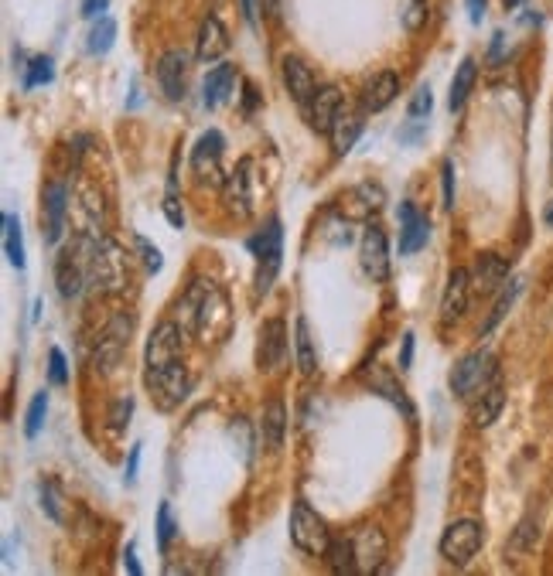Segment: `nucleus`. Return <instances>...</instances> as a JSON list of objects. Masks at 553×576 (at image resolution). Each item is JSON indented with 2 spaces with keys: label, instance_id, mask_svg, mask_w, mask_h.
I'll return each instance as SVG.
<instances>
[{
  "label": "nucleus",
  "instance_id": "13d9d810",
  "mask_svg": "<svg viewBox=\"0 0 553 576\" xmlns=\"http://www.w3.org/2000/svg\"><path fill=\"white\" fill-rule=\"evenodd\" d=\"M516 4H523V0H506V7H516Z\"/></svg>",
  "mask_w": 553,
  "mask_h": 576
},
{
  "label": "nucleus",
  "instance_id": "c756f323",
  "mask_svg": "<svg viewBox=\"0 0 553 576\" xmlns=\"http://www.w3.org/2000/svg\"><path fill=\"white\" fill-rule=\"evenodd\" d=\"M294 348H297V369L311 379V375L318 372V355H315V338H311L308 317H297L294 321Z\"/></svg>",
  "mask_w": 553,
  "mask_h": 576
},
{
  "label": "nucleus",
  "instance_id": "37998d69",
  "mask_svg": "<svg viewBox=\"0 0 553 576\" xmlns=\"http://www.w3.org/2000/svg\"><path fill=\"white\" fill-rule=\"evenodd\" d=\"M441 202L444 208H455V164H441Z\"/></svg>",
  "mask_w": 553,
  "mask_h": 576
},
{
  "label": "nucleus",
  "instance_id": "a19ab883",
  "mask_svg": "<svg viewBox=\"0 0 553 576\" xmlns=\"http://www.w3.org/2000/svg\"><path fill=\"white\" fill-rule=\"evenodd\" d=\"M48 379H52V386H65L69 382V365H65V355L59 348L48 352Z\"/></svg>",
  "mask_w": 553,
  "mask_h": 576
},
{
  "label": "nucleus",
  "instance_id": "09e8293b",
  "mask_svg": "<svg viewBox=\"0 0 553 576\" xmlns=\"http://www.w3.org/2000/svg\"><path fill=\"white\" fill-rule=\"evenodd\" d=\"M140 444L130 447V457H127V471H123V478H127V484H134L137 481V471H140Z\"/></svg>",
  "mask_w": 553,
  "mask_h": 576
},
{
  "label": "nucleus",
  "instance_id": "58836bf2",
  "mask_svg": "<svg viewBox=\"0 0 553 576\" xmlns=\"http://www.w3.org/2000/svg\"><path fill=\"white\" fill-rule=\"evenodd\" d=\"M175 515H171V502H161L158 508V549L161 553H168L171 539H175Z\"/></svg>",
  "mask_w": 553,
  "mask_h": 576
},
{
  "label": "nucleus",
  "instance_id": "473e14b6",
  "mask_svg": "<svg viewBox=\"0 0 553 576\" xmlns=\"http://www.w3.org/2000/svg\"><path fill=\"white\" fill-rule=\"evenodd\" d=\"M4 253H7V263L14 266V270H24V239H21V222L18 215L7 212L4 215Z\"/></svg>",
  "mask_w": 553,
  "mask_h": 576
},
{
  "label": "nucleus",
  "instance_id": "412c9836",
  "mask_svg": "<svg viewBox=\"0 0 553 576\" xmlns=\"http://www.w3.org/2000/svg\"><path fill=\"white\" fill-rule=\"evenodd\" d=\"M468 273H472V290H475V294L492 297L499 287H506L509 260H502V256H495V253H482Z\"/></svg>",
  "mask_w": 553,
  "mask_h": 576
},
{
  "label": "nucleus",
  "instance_id": "bb28decb",
  "mask_svg": "<svg viewBox=\"0 0 553 576\" xmlns=\"http://www.w3.org/2000/svg\"><path fill=\"white\" fill-rule=\"evenodd\" d=\"M284 433H287V409L280 399H270L267 409H263V420H260V437L267 450H277L284 447Z\"/></svg>",
  "mask_w": 553,
  "mask_h": 576
},
{
  "label": "nucleus",
  "instance_id": "1a4fd4ad",
  "mask_svg": "<svg viewBox=\"0 0 553 576\" xmlns=\"http://www.w3.org/2000/svg\"><path fill=\"white\" fill-rule=\"evenodd\" d=\"M130 331H134V317H130V311H120L110 324H106L103 338L96 341V369L99 372H113V369H117L123 352H127Z\"/></svg>",
  "mask_w": 553,
  "mask_h": 576
},
{
  "label": "nucleus",
  "instance_id": "7ed1b4c3",
  "mask_svg": "<svg viewBox=\"0 0 553 576\" xmlns=\"http://www.w3.org/2000/svg\"><path fill=\"white\" fill-rule=\"evenodd\" d=\"M246 246L257 256V297H267L280 273V260H284V225H280L277 215L267 219L260 232H253Z\"/></svg>",
  "mask_w": 553,
  "mask_h": 576
},
{
  "label": "nucleus",
  "instance_id": "a878e982",
  "mask_svg": "<svg viewBox=\"0 0 553 576\" xmlns=\"http://www.w3.org/2000/svg\"><path fill=\"white\" fill-rule=\"evenodd\" d=\"M233 82H236V65L222 62L216 69H209V75H205V82H202L205 110H219V106L229 99V93H233Z\"/></svg>",
  "mask_w": 553,
  "mask_h": 576
},
{
  "label": "nucleus",
  "instance_id": "dca6fc26",
  "mask_svg": "<svg viewBox=\"0 0 553 576\" xmlns=\"http://www.w3.org/2000/svg\"><path fill=\"white\" fill-rule=\"evenodd\" d=\"M280 69H284V86H287V93H291V99L301 106V110H308V103L318 93L315 72H311L308 62H304V58H297V55H284Z\"/></svg>",
  "mask_w": 553,
  "mask_h": 576
},
{
  "label": "nucleus",
  "instance_id": "603ef678",
  "mask_svg": "<svg viewBox=\"0 0 553 576\" xmlns=\"http://www.w3.org/2000/svg\"><path fill=\"white\" fill-rule=\"evenodd\" d=\"M420 133H424V127H420V123H414V127H410V130H403V133H400V144H414Z\"/></svg>",
  "mask_w": 553,
  "mask_h": 576
},
{
  "label": "nucleus",
  "instance_id": "39448f33",
  "mask_svg": "<svg viewBox=\"0 0 553 576\" xmlns=\"http://www.w3.org/2000/svg\"><path fill=\"white\" fill-rule=\"evenodd\" d=\"M495 375H499V369H495V355L492 352H472L451 369L448 386L461 399H475L478 392L495 379Z\"/></svg>",
  "mask_w": 553,
  "mask_h": 576
},
{
  "label": "nucleus",
  "instance_id": "5701e85b",
  "mask_svg": "<svg viewBox=\"0 0 553 576\" xmlns=\"http://www.w3.org/2000/svg\"><path fill=\"white\" fill-rule=\"evenodd\" d=\"M89 283V273H86V263H82L79 249H69L62 253V260L55 263V287L65 300H76L82 297V287Z\"/></svg>",
  "mask_w": 553,
  "mask_h": 576
},
{
  "label": "nucleus",
  "instance_id": "a211bd4d",
  "mask_svg": "<svg viewBox=\"0 0 553 576\" xmlns=\"http://www.w3.org/2000/svg\"><path fill=\"white\" fill-rule=\"evenodd\" d=\"M222 150H226V140H222L219 130H209V133H202V137H198V144L192 147V171L202 181H219Z\"/></svg>",
  "mask_w": 553,
  "mask_h": 576
},
{
  "label": "nucleus",
  "instance_id": "4d7b16f0",
  "mask_svg": "<svg viewBox=\"0 0 553 576\" xmlns=\"http://www.w3.org/2000/svg\"><path fill=\"white\" fill-rule=\"evenodd\" d=\"M547 225H553V202H550V208H547Z\"/></svg>",
  "mask_w": 553,
  "mask_h": 576
},
{
  "label": "nucleus",
  "instance_id": "2f4dec72",
  "mask_svg": "<svg viewBox=\"0 0 553 576\" xmlns=\"http://www.w3.org/2000/svg\"><path fill=\"white\" fill-rule=\"evenodd\" d=\"M113 41H117V21L113 18H96L93 21V28H89V35H86V52L89 55H106L113 48Z\"/></svg>",
  "mask_w": 553,
  "mask_h": 576
},
{
  "label": "nucleus",
  "instance_id": "f704fd0d",
  "mask_svg": "<svg viewBox=\"0 0 553 576\" xmlns=\"http://www.w3.org/2000/svg\"><path fill=\"white\" fill-rule=\"evenodd\" d=\"M45 416H48V392H35L28 406V416H24V437L35 440L41 427H45Z\"/></svg>",
  "mask_w": 553,
  "mask_h": 576
},
{
  "label": "nucleus",
  "instance_id": "3c124183",
  "mask_svg": "<svg viewBox=\"0 0 553 576\" xmlns=\"http://www.w3.org/2000/svg\"><path fill=\"white\" fill-rule=\"evenodd\" d=\"M465 4H468V18H472V24L485 18V0H465Z\"/></svg>",
  "mask_w": 553,
  "mask_h": 576
},
{
  "label": "nucleus",
  "instance_id": "20e7f679",
  "mask_svg": "<svg viewBox=\"0 0 553 576\" xmlns=\"http://www.w3.org/2000/svg\"><path fill=\"white\" fill-rule=\"evenodd\" d=\"M332 532H328L325 519L308 502H294L291 508V542L304 556H325L332 546Z\"/></svg>",
  "mask_w": 553,
  "mask_h": 576
},
{
  "label": "nucleus",
  "instance_id": "de8ad7c7",
  "mask_svg": "<svg viewBox=\"0 0 553 576\" xmlns=\"http://www.w3.org/2000/svg\"><path fill=\"white\" fill-rule=\"evenodd\" d=\"M106 7H110V0H82V18H89V21L103 18Z\"/></svg>",
  "mask_w": 553,
  "mask_h": 576
},
{
  "label": "nucleus",
  "instance_id": "f03ea898",
  "mask_svg": "<svg viewBox=\"0 0 553 576\" xmlns=\"http://www.w3.org/2000/svg\"><path fill=\"white\" fill-rule=\"evenodd\" d=\"M82 263H86L89 283L99 287L103 294L117 297L127 290L130 283V270H127V253L120 249V242H113L110 236H82L76 242Z\"/></svg>",
  "mask_w": 553,
  "mask_h": 576
},
{
  "label": "nucleus",
  "instance_id": "aec40b11",
  "mask_svg": "<svg viewBox=\"0 0 553 576\" xmlns=\"http://www.w3.org/2000/svg\"><path fill=\"white\" fill-rule=\"evenodd\" d=\"M185 69H188V55L171 48L158 58V86L168 103H181L185 99Z\"/></svg>",
  "mask_w": 553,
  "mask_h": 576
},
{
  "label": "nucleus",
  "instance_id": "c03bdc74",
  "mask_svg": "<svg viewBox=\"0 0 553 576\" xmlns=\"http://www.w3.org/2000/svg\"><path fill=\"white\" fill-rule=\"evenodd\" d=\"M130 413H134V399H130V396L117 399V406H113V413H110V427L123 430V427H127V420H130Z\"/></svg>",
  "mask_w": 553,
  "mask_h": 576
},
{
  "label": "nucleus",
  "instance_id": "4c0bfd02",
  "mask_svg": "<svg viewBox=\"0 0 553 576\" xmlns=\"http://www.w3.org/2000/svg\"><path fill=\"white\" fill-rule=\"evenodd\" d=\"M516 297H519V280H516V283H509V287L502 290V297L495 300V307H492L489 321L482 324V335H489V331L495 328V324H499L502 317H506V311H509V307H513V300H516Z\"/></svg>",
  "mask_w": 553,
  "mask_h": 576
},
{
  "label": "nucleus",
  "instance_id": "5fc2aeb1",
  "mask_svg": "<svg viewBox=\"0 0 553 576\" xmlns=\"http://www.w3.org/2000/svg\"><path fill=\"white\" fill-rule=\"evenodd\" d=\"M243 93H246V113H250L253 106H257V89H253V82H246Z\"/></svg>",
  "mask_w": 553,
  "mask_h": 576
},
{
  "label": "nucleus",
  "instance_id": "6ab92c4d",
  "mask_svg": "<svg viewBox=\"0 0 553 576\" xmlns=\"http://www.w3.org/2000/svg\"><path fill=\"white\" fill-rule=\"evenodd\" d=\"M431 239V222L417 212L414 202H400V256H414Z\"/></svg>",
  "mask_w": 553,
  "mask_h": 576
},
{
  "label": "nucleus",
  "instance_id": "e433bc0d",
  "mask_svg": "<svg viewBox=\"0 0 553 576\" xmlns=\"http://www.w3.org/2000/svg\"><path fill=\"white\" fill-rule=\"evenodd\" d=\"M41 512L48 515L55 525H65V515H62V498H59V488L52 481H41Z\"/></svg>",
  "mask_w": 553,
  "mask_h": 576
},
{
  "label": "nucleus",
  "instance_id": "c85d7f7f",
  "mask_svg": "<svg viewBox=\"0 0 553 576\" xmlns=\"http://www.w3.org/2000/svg\"><path fill=\"white\" fill-rule=\"evenodd\" d=\"M475 79H478L475 58L472 55L461 58V65L455 69V79H451V93H448V110L451 113H458L461 106L468 103V96H472V89H475Z\"/></svg>",
  "mask_w": 553,
  "mask_h": 576
},
{
  "label": "nucleus",
  "instance_id": "0eeeda50",
  "mask_svg": "<svg viewBox=\"0 0 553 576\" xmlns=\"http://www.w3.org/2000/svg\"><path fill=\"white\" fill-rule=\"evenodd\" d=\"M181 348H185V328L178 321H161L158 328L151 331L144 348V365L147 372H161L171 369V365L181 362Z\"/></svg>",
  "mask_w": 553,
  "mask_h": 576
},
{
  "label": "nucleus",
  "instance_id": "423d86ee",
  "mask_svg": "<svg viewBox=\"0 0 553 576\" xmlns=\"http://www.w3.org/2000/svg\"><path fill=\"white\" fill-rule=\"evenodd\" d=\"M482 542H485L482 525H478L475 519H458V522H451L448 529H444L437 549H441V556L448 559L451 566H468L475 559L478 549H482Z\"/></svg>",
  "mask_w": 553,
  "mask_h": 576
},
{
  "label": "nucleus",
  "instance_id": "79ce46f5",
  "mask_svg": "<svg viewBox=\"0 0 553 576\" xmlns=\"http://www.w3.org/2000/svg\"><path fill=\"white\" fill-rule=\"evenodd\" d=\"M434 106V96H431V86H417L414 99H410V120H420V116H427Z\"/></svg>",
  "mask_w": 553,
  "mask_h": 576
},
{
  "label": "nucleus",
  "instance_id": "6e6d98bb",
  "mask_svg": "<svg viewBox=\"0 0 553 576\" xmlns=\"http://www.w3.org/2000/svg\"><path fill=\"white\" fill-rule=\"evenodd\" d=\"M243 14H246V21L253 24V0H243Z\"/></svg>",
  "mask_w": 553,
  "mask_h": 576
},
{
  "label": "nucleus",
  "instance_id": "7c9ffc66",
  "mask_svg": "<svg viewBox=\"0 0 553 576\" xmlns=\"http://www.w3.org/2000/svg\"><path fill=\"white\" fill-rule=\"evenodd\" d=\"M325 559H328V566H332V573L359 576V570H356V549H352V536L332 539V546H328Z\"/></svg>",
  "mask_w": 553,
  "mask_h": 576
},
{
  "label": "nucleus",
  "instance_id": "f8f14e48",
  "mask_svg": "<svg viewBox=\"0 0 553 576\" xmlns=\"http://www.w3.org/2000/svg\"><path fill=\"white\" fill-rule=\"evenodd\" d=\"M147 386L151 392L158 396L161 409H175L185 403L188 389H192V382H188V372L185 365H171V369H161V372H147Z\"/></svg>",
  "mask_w": 553,
  "mask_h": 576
},
{
  "label": "nucleus",
  "instance_id": "6e6552de",
  "mask_svg": "<svg viewBox=\"0 0 553 576\" xmlns=\"http://www.w3.org/2000/svg\"><path fill=\"white\" fill-rule=\"evenodd\" d=\"M352 549H356V570L359 576H373L386 570V556H390V542H386L383 529L376 525H362L352 532Z\"/></svg>",
  "mask_w": 553,
  "mask_h": 576
},
{
  "label": "nucleus",
  "instance_id": "864d4df0",
  "mask_svg": "<svg viewBox=\"0 0 553 576\" xmlns=\"http://www.w3.org/2000/svg\"><path fill=\"white\" fill-rule=\"evenodd\" d=\"M260 7H263V14H267L270 21H277V14H280L277 0H260Z\"/></svg>",
  "mask_w": 553,
  "mask_h": 576
},
{
  "label": "nucleus",
  "instance_id": "9b49d317",
  "mask_svg": "<svg viewBox=\"0 0 553 576\" xmlns=\"http://www.w3.org/2000/svg\"><path fill=\"white\" fill-rule=\"evenodd\" d=\"M222 198H226L229 212H233L236 219H250V212H253V161L250 157H243V161L236 164V171L226 178Z\"/></svg>",
  "mask_w": 553,
  "mask_h": 576
},
{
  "label": "nucleus",
  "instance_id": "393cba45",
  "mask_svg": "<svg viewBox=\"0 0 553 576\" xmlns=\"http://www.w3.org/2000/svg\"><path fill=\"white\" fill-rule=\"evenodd\" d=\"M502 406H506V389H502V379L495 375L489 386H485V389L475 396V403H472V423H475L478 430L492 427V423L499 420Z\"/></svg>",
  "mask_w": 553,
  "mask_h": 576
},
{
  "label": "nucleus",
  "instance_id": "f257e3e1",
  "mask_svg": "<svg viewBox=\"0 0 553 576\" xmlns=\"http://www.w3.org/2000/svg\"><path fill=\"white\" fill-rule=\"evenodd\" d=\"M178 324L188 331V335H198L209 345V341H219L229 331V304L226 294L219 290L216 280L198 277L192 280V287L185 290V297L178 300Z\"/></svg>",
  "mask_w": 553,
  "mask_h": 576
},
{
  "label": "nucleus",
  "instance_id": "ddd939ff",
  "mask_svg": "<svg viewBox=\"0 0 553 576\" xmlns=\"http://www.w3.org/2000/svg\"><path fill=\"white\" fill-rule=\"evenodd\" d=\"M65 215H69V188H65V181H52L45 188V208H41V225H45L41 236H45L48 246H55L62 239Z\"/></svg>",
  "mask_w": 553,
  "mask_h": 576
},
{
  "label": "nucleus",
  "instance_id": "ea45409f",
  "mask_svg": "<svg viewBox=\"0 0 553 576\" xmlns=\"http://www.w3.org/2000/svg\"><path fill=\"white\" fill-rule=\"evenodd\" d=\"M164 215H168V222L175 225V229L185 225V212L178 208V185H175V178L168 181V195H164Z\"/></svg>",
  "mask_w": 553,
  "mask_h": 576
},
{
  "label": "nucleus",
  "instance_id": "9d476101",
  "mask_svg": "<svg viewBox=\"0 0 553 576\" xmlns=\"http://www.w3.org/2000/svg\"><path fill=\"white\" fill-rule=\"evenodd\" d=\"M359 263L366 270V277H373L376 283L390 280V239L379 225H369L362 232V242H359Z\"/></svg>",
  "mask_w": 553,
  "mask_h": 576
},
{
  "label": "nucleus",
  "instance_id": "72a5a7b5",
  "mask_svg": "<svg viewBox=\"0 0 553 576\" xmlns=\"http://www.w3.org/2000/svg\"><path fill=\"white\" fill-rule=\"evenodd\" d=\"M55 79V62L48 55H35L24 69V89H38V86H48Z\"/></svg>",
  "mask_w": 553,
  "mask_h": 576
},
{
  "label": "nucleus",
  "instance_id": "c9c22d12",
  "mask_svg": "<svg viewBox=\"0 0 553 576\" xmlns=\"http://www.w3.org/2000/svg\"><path fill=\"white\" fill-rule=\"evenodd\" d=\"M400 24L403 31H420L427 24V0H403V11H400Z\"/></svg>",
  "mask_w": 553,
  "mask_h": 576
},
{
  "label": "nucleus",
  "instance_id": "b1692460",
  "mask_svg": "<svg viewBox=\"0 0 553 576\" xmlns=\"http://www.w3.org/2000/svg\"><path fill=\"white\" fill-rule=\"evenodd\" d=\"M396 96H400L396 72H379L366 82V89H362V113H383Z\"/></svg>",
  "mask_w": 553,
  "mask_h": 576
},
{
  "label": "nucleus",
  "instance_id": "4468645a",
  "mask_svg": "<svg viewBox=\"0 0 553 576\" xmlns=\"http://www.w3.org/2000/svg\"><path fill=\"white\" fill-rule=\"evenodd\" d=\"M287 358V328L280 317H270L263 321L260 338H257V365L267 372H277Z\"/></svg>",
  "mask_w": 553,
  "mask_h": 576
},
{
  "label": "nucleus",
  "instance_id": "8fccbe9b",
  "mask_svg": "<svg viewBox=\"0 0 553 576\" xmlns=\"http://www.w3.org/2000/svg\"><path fill=\"white\" fill-rule=\"evenodd\" d=\"M123 566H127V573H130V576H140V573H144V570H140V563H137V549H134V546L123 549Z\"/></svg>",
  "mask_w": 553,
  "mask_h": 576
},
{
  "label": "nucleus",
  "instance_id": "2eb2a0df",
  "mask_svg": "<svg viewBox=\"0 0 553 576\" xmlns=\"http://www.w3.org/2000/svg\"><path fill=\"white\" fill-rule=\"evenodd\" d=\"M472 273L468 270H451L448 287L441 294V321L444 324H458L465 317L468 304H472Z\"/></svg>",
  "mask_w": 553,
  "mask_h": 576
},
{
  "label": "nucleus",
  "instance_id": "f3484780",
  "mask_svg": "<svg viewBox=\"0 0 553 576\" xmlns=\"http://www.w3.org/2000/svg\"><path fill=\"white\" fill-rule=\"evenodd\" d=\"M229 52V31L216 14H205L202 24H198V38H195V58L198 62H219L222 55Z\"/></svg>",
  "mask_w": 553,
  "mask_h": 576
},
{
  "label": "nucleus",
  "instance_id": "a18cd8bd",
  "mask_svg": "<svg viewBox=\"0 0 553 576\" xmlns=\"http://www.w3.org/2000/svg\"><path fill=\"white\" fill-rule=\"evenodd\" d=\"M134 246L140 249V253H144V263H147V270H154V273H158L161 266H164V260H161V249H154L151 242H147L144 236H134Z\"/></svg>",
  "mask_w": 553,
  "mask_h": 576
},
{
  "label": "nucleus",
  "instance_id": "cd10ccee",
  "mask_svg": "<svg viewBox=\"0 0 553 576\" xmlns=\"http://www.w3.org/2000/svg\"><path fill=\"white\" fill-rule=\"evenodd\" d=\"M359 137H362V113L342 110V113H338L332 133H328V140H332V150H335L338 157H345L352 147H356Z\"/></svg>",
  "mask_w": 553,
  "mask_h": 576
},
{
  "label": "nucleus",
  "instance_id": "4be33fe9",
  "mask_svg": "<svg viewBox=\"0 0 553 576\" xmlns=\"http://www.w3.org/2000/svg\"><path fill=\"white\" fill-rule=\"evenodd\" d=\"M338 113H342V93L338 86H318L315 99L308 103V120H311V130L315 133H332Z\"/></svg>",
  "mask_w": 553,
  "mask_h": 576
},
{
  "label": "nucleus",
  "instance_id": "49530a36",
  "mask_svg": "<svg viewBox=\"0 0 553 576\" xmlns=\"http://www.w3.org/2000/svg\"><path fill=\"white\" fill-rule=\"evenodd\" d=\"M410 365H414V331H407V335H403V345H400V369L407 372Z\"/></svg>",
  "mask_w": 553,
  "mask_h": 576
}]
</instances>
